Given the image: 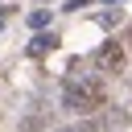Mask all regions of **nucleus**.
Masks as SVG:
<instances>
[{"label":"nucleus","instance_id":"1","mask_svg":"<svg viewBox=\"0 0 132 132\" xmlns=\"http://www.w3.org/2000/svg\"><path fill=\"white\" fill-rule=\"evenodd\" d=\"M103 103H107V87L99 78H87L82 87H74L66 95V107H74V111H99Z\"/></svg>","mask_w":132,"mask_h":132},{"label":"nucleus","instance_id":"2","mask_svg":"<svg viewBox=\"0 0 132 132\" xmlns=\"http://www.w3.org/2000/svg\"><path fill=\"white\" fill-rule=\"evenodd\" d=\"M95 66H99V70H120V66H124V45H120V41H103L99 54H95Z\"/></svg>","mask_w":132,"mask_h":132},{"label":"nucleus","instance_id":"3","mask_svg":"<svg viewBox=\"0 0 132 132\" xmlns=\"http://www.w3.org/2000/svg\"><path fill=\"white\" fill-rule=\"evenodd\" d=\"M54 45H58V37H54V33H37V37L29 41V58H41V54H50Z\"/></svg>","mask_w":132,"mask_h":132},{"label":"nucleus","instance_id":"4","mask_svg":"<svg viewBox=\"0 0 132 132\" xmlns=\"http://www.w3.org/2000/svg\"><path fill=\"white\" fill-rule=\"evenodd\" d=\"M29 25H33V29H45V25H50V12H45V8H33V12H29Z\"/></svg>","mask_w":132,"mask_h":132},{"label":"nucleus","instance_id":"5","mask_svg":"<svg viewBox=\"0 0 132 132\" xmlns=\"http://www.w3.org/2000/svg\"><path fill=\"white\" fill-rule=\"evenodd\" d=\"M62 132H95V124H74V128H62Z\"/></svg>","mask_w":132,"mask_h":132},{"label":"nucleus","instance_id":"6","mask_svg":"<svg viewBox=\"0 0 132 132\" xmlns=\"http://www.w3.org/2000/svg\"><path fill=\"white\" fill-rule=\"evenodd\" d=\"M0 25H4V12H0Z\"/></svg>","mask_w":132,"mask_h":132}]
</instances>
